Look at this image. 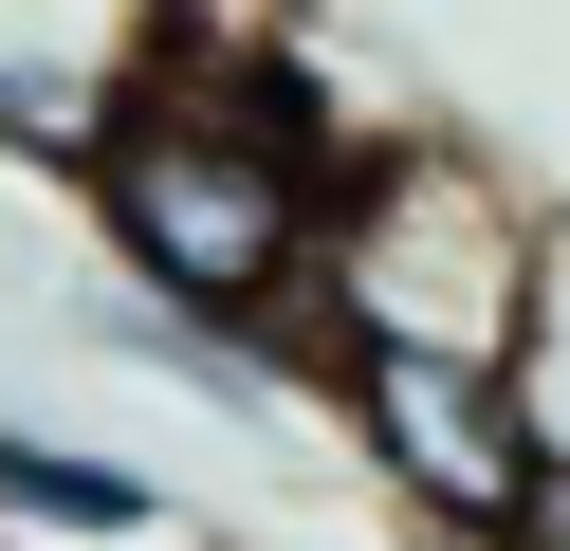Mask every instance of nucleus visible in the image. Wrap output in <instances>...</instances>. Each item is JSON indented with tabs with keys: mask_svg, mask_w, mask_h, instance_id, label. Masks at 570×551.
<instances>
[{
	"mask_svg": "<svg viewBox=\"0 0 570 551\" xmlns=\"http://www.w3.org/2000/svg\"><path fill=\"white\" fill-rule=\"evenodd\" d=\"M350 147L368 129H332L313 56H258V37H203L185 19L166 92L75 166V203H92L111 276L148 294L166 331H295L313 313V257H332Z\"/></svg>",
	"mask_w": 570,
	"mask_h": 551,
	"instance_id": "f257e3e1",
	"label": "nucleus"
},
{
	"mask_svg": "<svg viewBox=\"0 0 570 551\" xmlns=\"http://www.w3.org/2000/svg\"><path fill=\"white\" fill-rule=\"evenodd\" d=\"M533 294H552V220L497 166L423 129H368L332 184V257H313V313L276 331V386H313L332 350H442V367H533Z\"/></svg>",
	"mask_w": 570,
	"mask_h": 551,
	"instance_id": "f03ea898",
	"label": "nucleus"
},
{
	"mask_svg": "<svg viewBox=\"0 0 570 551\" xmlns=\"http://www.w3.org/2000/svg\"><path fill=\"white\" fill-rule=\"evenodd\" d=\"M332 386V423L368 441V478L423 514V533H460V551H515V496H533V404H515V367H442V350H332L313 367Z\"/></svg>",
	"mask_w": 570,
	"mask_h": 551,
	"instance_id": "7ed1b4c3",
	"label": "nucleus"
},
{
	"mask_svg": "<svg viewBox=\"0 0 570 551\" xmlns=\"http://www.w3.org/2000/svg\"><path fill=\"white\" fill-rule=\"evenodd\" d=\"M185 56V0H0V147L75 184Z\"/></svg>",
	"mask_w": 570,
	"mask_h": 551,
	"instance_id": "20e7f679",
	"label": "nucleus"
},
{
	"mask_svg": "<svg viewBox=\"0 0 570 551\" xmlns=\"http://www.w3.org/2000/svg\"><path fill=\"white\" fill-rule=\"evenodd\" d=\"M0 533H19V551H148V533H166V478H148V460H92V441L0 423Z\"/></svg>",
	"mask_w": 570,
	"mask_h": 551,
	"instance_id": "39448f33",
	"label": "nucleus"
},
{
	"mask_svg": "<svg viewBox=\"0 0 570 551\" xmlns=\"http://www.w3.org/2000/svg\"><path fill=\"white\" fill-rule=\"evenodd\" d=\"M515 551H570V441L533 460V496H515Z\"/></svg>",
	"mask_w": 570,
	"mask_h": 551,
	"instance_id": "423d86ee",
	"label": "nucleus"
},
{
	"mask_svg": "<svg viewBox=\"0 0 570 551\" xmlns=\"http://www.w3.org/2000/svg\"><path fill=\"white\" fill-rule=\"evenodd\" d=\"M0 551H19V533H0Z\"/></svg>",
	"mask_w": 570,
	"mask_h": 551,
	"instance_id": "0eeeda50",
	"label": "nucleus"
}]
</instances>
